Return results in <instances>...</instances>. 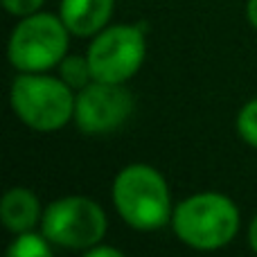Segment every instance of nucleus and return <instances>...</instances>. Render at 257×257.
I'll return each mask as SVG.
<instances>
[{"instance_id": "obj_13", "label": "nucleus", "mask_w": 257, "mask_h": 257, "mask_svg": "<svg viewBox=\"0 0 257 257\" xmlns=\"http://www.w3.org/2000/svg\"><path fill=\"white\" fill-rule=\"evenodd\" d=\"M45 0H3L5 9L14 16H30V14H36V9L43 5Z\"/></svg>"}, {"instance_id": "obj_15", "label": "nucleus", "mask_w": 257, "mask_h": 257, "mask_svg": "<svg viewBox=\"0 0 257 257\" xmlns=\"http://www.w3.org/2000/svg\"><path fill=\"white\" fill-rule=\"evenodd\" d=\"M246 16H248V23L257 30V0H248L246 3Z\"/></svg>"}, {"instance_id": "obj_9", "label": "nucleus", "mask_w": 257, "mask_h": 257, "mask_svg": "<svg viewBox=\"0 0 257 257\" xmlns=\"http://www.w3.org/2000/svg\"><path fill=\"white\" fill-rule=\"evenodd\" d=\"M39 219H41V205L32 190H27V187H12L3 196L0 221H3V226L7 230L21 235V232L32 230L39 223Z\"/></svg>"}, {"instance_id": "obj_11", "label": "nucleus", "mask_w": 257, "mask_h": 257, "mask_svg": "<svg viewBox=\"0 0 257 257\" xmlns=\"http://www.w3.org/2000/svg\"><path fill=\"white\" fill-rule=\"evenodd\" d=\"M48 237L34 235L32 230L21 232L18 239H14V244L9 246V257H48L50 255V246H48Z\"/></svg>"}, {"instance_id": "obj_16", "label": "nucleus", "mask_w": 257, "mask_h": 257, "mask_svg": "<svg viewBox=\"0 0 257 257\" xmlns=\"http://www.w3.org/2000/svg\"><path fill=\"white\" fill-rule=\"evenodd\" d=\"M248 244L250 248L257 253V217L253 219V223H250V230H248Z\"/></svg>"}, {"instance_id": "obj_2", "label": "nucleus", "mask_w": 257, "mask_h": 257, "mask_svg": "<svg viewBox=\"0 0 257 257\" xmlns=\"http://www.w3.org/2000/svg\"><path fill=\"white\" fill-rule=\"evenodd\" d=\"M113 203L120 217L136 230H158L169 221L172 199L167 181L149 165H128L115 176Z\"/></svg>"}, {"instance_id": "obj_3", "label": "nucleus", "mask_w": 257, "mask_h": 257, "mask_svg": "<svg viewBox=\"0 0 257 257\" xmlns=\"http://www.w3.org/2000/svg\"><path fill=\"white\" fill-rule=\"evenodd\" d=\"M12 108L34 131H57L75 117L72 88L63 79L39 72H23L12 84Z\"/></svg>"}, {"instance_id": "obj_12", "label": "nucleus", "mask_w": 257, "mask_h": 257, "mask_svg": "<svg viewBox=\"0 0 257 257\" xmlns=\"http://www.w3.org/2000/svg\"><path fill=\"white\" fill-rule=\"evenodd\" d=\"M237 131L246 145L257 149V97L244 104V108L237 115Z\"/></svg>"}, {"instance_id": "obj_6", "label": "nucleus", "mask_w": 257, "mask_h": 257, "mask_svg": "<svg viewBox=\"0 0 257 257\" xmlns=\"http://www.w3.org/2000/svg\"><path fill=\"white\" fill-rule=\"evenodd\" d=\"M145 34L138 25H113L99 32L88 48L93 79L126 84L145 61Z\"/></svg>"}, {"instance_id": "obj_8", "label": "nucleus", "mask_w": 257, "mask_h": 257, "mask_svg": "<svg viewBox=\"0 0 257 257\" xmlns=\"http://www.w3.org/2000/svg\"><path fill=\"white\" fill-rule=\"evenodd\" d=\"M113 0H61V21L75 36H93L108 23Z\"/></svg>"}, {"instance_id": "obj_1", "label": "nucleus", "mask_w": 257, "mask_h": 257, "mask_svg": "<svg viewBox=\"0 0 257 257\" xmlns=\"http://www.w3.org/2000/svg\"><path fill=\"white\" fill-rule=\"evenodd\" d=\"M172 226L183 244L199 250H217L235 239L239 210L228 196L203 192L185 199L174 210Z\"/></svg>"}, {"instance_id": "obj_5", "label": "nucleus", "mask_w": 257, "mask_h": 257, "mask_svg": "<svg viewBox=\"0 0 257 257\" xmlns=\"http://www.w3.org/2000/svg\"><path fill=\"white\" fill-rule=\"evenodd\" d=\"M43 235L63 248L88 250L106 232V214L86 196H63L50 203L41 219Z\"/></svg>"}, {"instance_id": "obj_10", "label": "nucleus", "mask_w": 257, "mask_h": 257, "mask_svg": "<svg viewBox=\"0 0 257 257\" xmlns=\"http://www.w3.org/2000/svg\"><path fill=\"white\" fill-rule=\"evenodd\" d=\"M59 72H61V79L66 81L70 88H86V86L93 81V70H90L88 57H66L59 63Z\"/></svg>"}, {"instance_id": "obj_14", "label": "nucleus", "mask_w": 257, "mask_h": 257, "mask_svg": "<svg viewBox=\"0 0 257 257\" xmlns=\"http://www.w3.org/2000/svg\"><path fill=\"white\" fill-rule=\"evenodd\" d=\"M86 257H122V250L111 248V246H90L86 250Z\"/></svg>"}, {"instance_id": "obj_7", "label": "nucleus", "mask_w": 257, "mask_h": 257, "mask_svg": "<svg viewBox=\"0 0 257 257\" xmlns=\"http://www.w3.org/2000/svg\"><path fill=\"white\" fill-rule=\"evenodd\" d=\"M133 113V97L124 84L93 79L75 97V122L86 136H102L120 128Z\"/></svg>"}, {"instance_id": "obj_4", "label": "nucleus", "mask_w": 257, "mask_h": 257, "mask_svg": "<svg viewBox=\"0 0 257 257\" xmlns=\"http://www.w3.org/2000/svg\"><path fill=\"white\" fill-rule=\"evenodd\" d=\"M70 30L61 16L30 14L12 32L9 61L21 72H43L66 59Z\"/></svg>"}]
</instances>
